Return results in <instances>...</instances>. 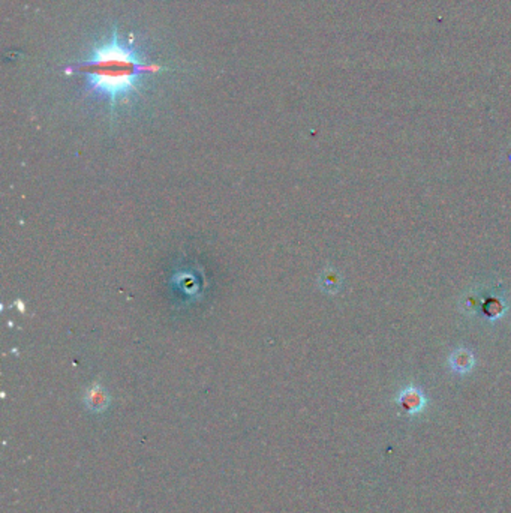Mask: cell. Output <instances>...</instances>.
<instances>
[{
	"label": "cell",
	"mask_w": 511,
	"mask_h": 513,
	"mask_svg": "<svg viewBox=\"0 0 511 513\" xmlns=\"http://www.w3.org/2000/svg\"><path fill=\"white\" fill-rule=\"evenodd\" d=\"M84 404L91 411L102 413L104 410H107L110 405V396L107 392H105V389L99 386V384H93L92 387H88L86 390Z\"/></svg>",
	"instance_id": "obj_2"
},
{
	"label": "cell",
	"mask_w": 511,
	"mask_h": 513,
	"mask_svg": "<svg viewBox=\"0 0 511 513\" xmlns=\"http://www.w3.org/2000/svg\"><path fill=\"white\" fill-rule=\"evenodd\" d=\"M397 403L403 408L405 411L411 416H416L423 411L425 408V398L417 389H408L397 399Z\"/></svg>",
	"instance_id": "obj_3"
},
{
	"label": "cell",
	"mask_w": 511,
	"mask_h": 513,
	"mask_svg": "<svg viewBox=\"0 0 511 513\" xmlns=\"http://www.w3.org/2000/svg\"><path fill=\"white\" fill-rule=\"evenodd\" d=\"M161 68L141 59L135 48L120 41L117 30L110 41L95 47L91 58L67 69L81 72L87 77L88 89L105 96L115 107L121 99L135 92L138 80L144 74L158 72Z\"/></svg>",
	"instance_id": "obj_1"
}]
</instances>
